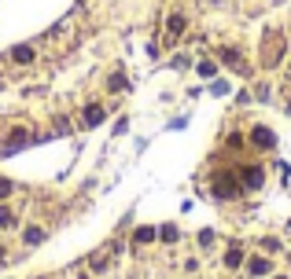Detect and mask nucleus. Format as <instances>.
Here are the masks:
<instances>
[{"instance_id": "obj_11", "label": "nucleus", "mask_w": 291, "mask_h": 279, "mask_svg": "<svg viewBox=\"0 0 291 279\" xmlns=\"http://www.w3.org/2000/svg\"><path fill=\"white\" fill-rule=\"evenodd\" d=\"M15 63H34V48H15Z\"/></svg>"}, {"instance_id": "obj_13", "label": "nucleus", "mask_w": 291, "mask_h": 279, "mask_svg": "<svg viewBox=\"0 0 291 279\" xmlns=\"http://www.w3.org/2000/svg\"><path fill=\"white\" fill-rule=\"evenodd\" d=\"M125 85H129V81H125L122 74H115V77H111V81H107V88H111V92H122Z\"/></svg>"}, {"instance_id": "obj_9", "label": "nucleus", "mask_w": 291, "mask_h": 279, "mask_svg": "<svg viewBox=\"0 0 291 279\" xmlns=\"http://www.w3.org/2000/svg\"><path fill=\"white\" fill-rule=\"evenodd\" d=\"M240 261H243V250H240V246H233L229 254H225V264H229V268H236Z\"/></svg>"}, {"instance_id": "obj_1", "label": "nucleus", "mask_w": 291, "mask_h": 279, "mask_svg": "<svg viewBox=\"0 0 291 279\" xmlns=\"http://www.w3.org/2000/svg\"><path fill=\"white\" fill-rule=\"evenodd\" d=\"M240 191H243V184L236 180V176H229V173L214 176V195H217V198H236Z\"/></svg>"}, {"instance_id": "obj_4", "label": "nucleus", "mask_w": 291, "mask_h": 279, "mask_svg": "<svg viewBox=\"0 0 291 279\" xmlns=\"http://www.w3.org/2000/svg\"><path fill=\"white\" fill-rule=\"evenodd\" d=\"M184 26H188V18H184L181 11H174V15L166 18V33H170V37H177V33H184Z\"/></svg>"}, {"instance_id": "obj_6", "label": "nucleus", "mask_w": 291, "mask_h": 279, "mask_svg": "<svg viewBox=\"0 0 291 279\" xmlns=\"http://www.w3.org/2000/svg\"><path fill=\"white\" fill-rule=\"evenodd\" d=\"M221 59H225V63H229V66H236V70H243V59L236 55L233 48H221Z\"/></svg>"}, {"instance_id": "obj_14", "label": "nucleus", "mask_w": 291, "mask_h": 279, "mask_svg": "<svg viewBox=\"0 0 291 279\" xmlns=\"http://www.w3.org/2000/svg\"><path fill=\"white\" fill-rule=\"evenodd\" d=\"M11 195V180H4V176H0V198H8Z\"/></svg>"}, {"instance_id": "obj_3", "label": "nucleus", "mask_w": 291, "mask_h": 279, "mask_svg": "<svg viewBox=\"0 0 291 279\" xmlns=\"http://www.w3.org/2000/svg\"><path fill=\"white\" fill-rule=\"evenodd\" d=\"M251 143H258V147H273L276 136L266 129V125H258V129H251Z\"/></svg>"}, {"instance_id": "obj_8", "label": "nucleus", "mask_w": 291, "mask_h": 279, "mask_svg": "<svg viewBox=\"0 0 291 279\" xmlns=\"http://www.w3.org/2000/svg\"><path fill=\"white\" fill-rule=\"evenodd\" d=\"M22 239L30 243V246H34V243H41V239H44V228H26V231H22Z\"/></svg>"}, {"instance_id": "obj_10", "label": "nucleus", "mask_w": 291, "mask_h": 279, "mask_svg": "<svg viewBox=\"0 0 291 279\" xmlns=\"http://www.w3.org/2000/svg\"><path fill=\"white\" fill-rule=\"evenodd\" d=\"M0 228H15V213L8 206H0Z\"/></svg>"}, {"instance_id": "obj_2", "label": "nucleus", "mask_w": 291, "mask_h": 279, "mask_svg": "<svg viewBox=\"0 0 291 279\" xmlns=\"http://www.w3.org/2000/svg\"><path fill=\"white\" fill-rule=\"evenodd\" d=\"M240 184L247 191H254V188H262V169H258V165H247V169L240 173Z\"/></svg>"}, {"instance_id": "obj_5", "label": "nucleus", "mask_w": 291, "mask_h": 279, "mask_svg": "<svg viewBox=\"0 0 291 279\" xmlns=\"http://www.w3.org/2000/svg\"><path fill=\"white\" fill-rule=\"evenodd\" d=\"M247 268H251V276H266V272H269V261H266V257H251Z\"/></svg>"}, {"instance_id": "obj_12", "label": "nucleus", "mask_w": 291, "mask_h": 279, "mask_svg": "<svg viewBox=\"0 0 291 279\" xmlns=\"http://www.w3.org/2000/svg\"><path fill=\"white\" fill-rule=\"evenodd\" d=\"M136 243H151V239H155V228H136Z\"/></svg>"}, {"instance_id": "obj_16", "label": "nucleus", "mask_w": 291, "mask_h": 279, "mask_svg": "<svg viewBox=\"0 0 291 279\" xmlns=\"http://www.w3.org/2000/svg\"><path fill=\"white\" fill-rule=\"evenodd\" d=\"M276 279H284V276H276Z\"/></svg>"}, {"instance_id": "obj_7", "label": "nucleus", "mask_w": 291, "mask_h": 279, "mask_svg": "<svg viewBox=\"0 0 291 279\" xmlns=\"http://www.w3.org/2000/svg\"><path fill=\"white\" fill-rule=\"evenodd\" d=\"M85 122H89V125H100L103 122V107H85Z\"/></svg>"}, {"instance_id": "obj_15", "label": "nucleus", "mask_w": 291, "mask_h": 279, "mask_svg": "<svg viewBox=\"0 0 291 279\" xmlns=\"http://www.w3.org/2000/svg\"><path fill=\"white\" fill-rule=\"evenodd\" d=\"M199 74L203 77H214V63H199Z\"/></svg>"}]
</instances>
